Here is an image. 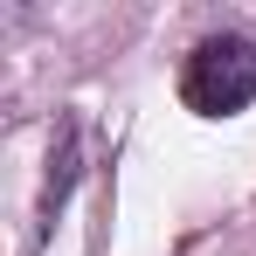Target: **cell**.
I'll return each instance as SVG.
<instances>
[{
	"label": "cell",
	"instance_id": "obj_1",
	"mask_svg": "<svg viewBox=\"0 0 256 256\" xmlns=\"http://www.w3.org/2000/svg\"><path fill=\"white\" fill-rule=\"evenodd\" d=\"M180 104L194 118H236L256 104V42L250 35H208L180 62Z\"/></svg>",
	"mask_w": 256,
	"mask_h": 256
}]
</instances>
